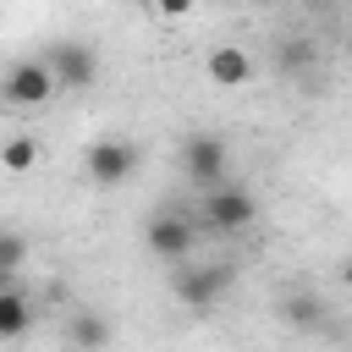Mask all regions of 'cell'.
Returning a JSON list of instances; mask_svg holds the SVG:
<instances>
[{"label": "cell", "instance_id": "cell-15", "mask_svg": "<svg viewBox=\"0 0 352 352\" xmlns=\"http://www.w3.org/2000/svg\"><path fill=\"white\" fill-rule=\"evenodd\" d=\"M314 60V50H308V38H286V50H280V66L286 72H302Z\"/></svg>", "mask_w": 352, "mask_h": 352}, {"label": "cell", "instance_id": "cell-7", "mask_svg": "<svg viewBox=\"0 0 352 352\" xmlns=\"http://www.w3.org/2000/svg\"><path fill=\"white\" fill-rule=\"evenodd\" d=\"M132 170H138V148H132L126 138H99V143H88V154H82V176H88L94 187H121Z\"/></svg>", "mask_w": 352, "mask_h": 352}, {"label": "cell", "instance_id": "cell-9", "mask_svg": "<svg viewBox=\"0 0 352 352\" xmlns=\"http://www.w3.org/2000/svg\"><path fill=\"white\" fill-rule=\"evenodd\" d=\"M28 324H33V302H28L16 286H0V341L28 336Z\"/></svg>", "mask_w": 352, "mask_h": 352}, {"label": "cell", "instance_id": "cell-10", "mask_svg": "<svg viewBox=\"0 0 352 352\" xmlns=\"http://www.w3.org/2000/svg\"><path fill=\"white\" fill-rule=\"evenodd\" d=\"M38 165V138L33 132H11L6 143H0V170L6 176H28Z\"/></svg>", "mask_w": 352, "mask_h": 352}, {"label": "cell", "instance_id": "cell-4", "mask_svg": "<svg viewBox=\"0 0 352 352\" xmlns=\"http://www.w3.org/2000/svg\"><path fill=\"white\" fill-rule=\"evenodd\" d=\"M55 94L60 88H55V77H50V66L38 55L6 66V77H0V104H11V110H44Z\"/></svg>", "mask_w": 352, "mask_h": 352}, {"label": "cell", "instance_id": "cell-6", "mask_svg": "<svg viewBox=\"0 0 352 352\" xmlns=\"http://www.w3.org/2000/svg\"><path fill=\"white\" fill-rule=\"evenodd\" d=\"M192 242H198V226H192L187 214H176V209H154L148 226H143V248H148L154 258H165V264L187 258Z\"/></svg>", "mask_w": 352, "mask_h": 352}, {"label": "cell", "instance_id": "cell-1", "mask_svg": "<svg viewBox=\"0 0 352 352\" xmlns=\"http://www.w3.org/2000/svg\"><path fill=\"white\" fill-rule=\"evenodd\" d=\"M258 220V198L236 182H220V187H204V204H198V226L214 231V236H242L248 226Z\"/></svg>", "mask_w": 352, "mask_h": 352}, {"label": "cell", "instance_id": "cell-2", "mask_svg": "<svg viewBox=\"0 0 352 352\" xmlns=\"http://www.w3.org/2000/svg\"><path fill=\"white\" fill-rule=\"evenodd\" d=\"M38 60L50 66V77H55L60 94H82V88L99 82V55H94V44H82V38H55Z\"/></svg>", "mask_w": 352, "mask_h": 352}, {"label": "cell", "instance_id": "cell-13", "mask_svg": "<svg viewBox=\"0 0 352 352\" xmlns=\"http://www.w3.org/2000/svg\"><path fill=\"white\" fill-rule=\"evenodd\" d=\"M286 319H292L297 330H314V324L324 319V302H319V297H286Z\"/></svg>", "mask_w": 352, "mask_h": 352}, {"label": "cell", "instance_id": "cell-11", "mask_svg": "<svg viewBox=\"0 0 352 352\" xmlns=\"http://www.w3.org/2000/svg\"><path fill=\"white\" fill-rule=\"evenodd\" d=\"M72 341L88 346V352H99V346L110 341V319H104L99 308H77V314H72Z\"/></svg>", "mask_w": 352, "mask_h": 352}, {"label": "cell", "instance_id": "cell-14", "mask_svg": "<svg viewBox=\"0 0 352 352\" xmlns=\"http://www.w3.org/2000/svg\"><path fill=\"white\" fill-rule=\"evenodd\" d=\"M143 6H148L160 22H182V16H192V11H198V0H143Z\"/></svg>", "mask_w": 352, "mask_h": 352}, {"label": "cell", "instance_id": "cell-12", "mask_svg": "<svg viewBox=\"0 0 352 352\" xmlns=\"http://www.w3.org/2000/svg\"><path fill=\"white\" fill-rule=\"evenodd\" d=\"M22 264H28V236L11 231V226H0V286H11L22 275Z\"/></svg>", "mask_w": 352, "mask_h": 352}, {"label": "cell", "instance_id": "cell-3", "mask_svg": "<svg viewBox=\"0 0 352 352\" xmlns=\"http://www.w3.org/2000/svg\"><path fill=\"white\" fill-rule=\"evenodd\" d=\"M226 286H231V270H226V264H187V258H176L170 292H176V302H182V308L209 314V308L226 297Z\"/></svg>", "mask_w": 352, "mask_h": 352}, {"label": "cell", "instance_id": "cell-5", "mask_svg": "<svg viewBox=\"0 0 352 352\" xmlns=\"http://www.w3.org/2000/svg\"><path fill=\"white\" fill-rule=\"evenodd\" d=\"M182 170H187V182H192L198 192H204V187H220L226 170H231V148H226V138H220V132H192L187 148H182Z\"/></svg>", "mask_w": 352, "mask_h": 352}, {"label": "cell", "instance_id": "cell-8", "mask_svg": "<svg viewBox=\"0 0 352 352\" xmlns=\"http://www.w3.org/2000/svg\"><path fill=\"white\" fill-rule=\"evenodd\" d=\"M204 72H209L214 88H248V82H253V55H248L242 44H214V50L204 55Z\"/></svg>", "mask_w": 352, "mask_h": 352}]
</instances>
